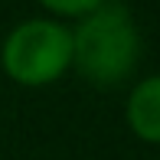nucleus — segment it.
I'll use <instances>...</instances> for the list:
<instances>
[{
	"instance_id": "3",
	"label": "nucleus",
	"mask_w": 160,
	"mask_h": 160,
	"mask_svg": "<svg viewBox=\"0 0 160 160\" xmlns=\"http://www.w3.org/2000/svg\"><path fill=\"white\" fill-rule=\"evenodd\" d=\"M124 121L144 144H160V75H147L131 88L124 101Z\"/></svg>"
},
{
	"instance_id": "2",
	"label": "nucleus",
	"mask_w": 160,
	"mask_h": 160,
	"mask_svg": "<svg viewBox=\"0 0 160 160\" xmlns=\"http://www.w3.org/2000/svg\"><path fill=\"white\" fill-rule=\"evenodd\" d=\"M0 69L23 88H46L72 69L69 26L52 17L20 20L0 46Z\"/></svg>"
},
{
	"instance_id": "4",
	"label": "nucleus",
	"mask_w": 160,
	"mask_h": 160,
	"mask_svg": "<svg viewBox=\"0 0 160 160\" xmlns=\"http://www.w3.org/2000/svg\"><path fill=\"white\" fill-rule=\"evenodd\" d=\"M39 7H46L49 13H56V20H82L88 17L92 10H98L101 3H108V0H36Z\"/></svg>"
},
{
	"instance_id": "1",
	"label": "nucleus",
	"mask_w": 160,
	"mask_h": 160,
	"mask_svg": "<svg viewBox=\"0 0 160 160\" xmlns=\"http://www.w3.org/2000/svg\"><path fill=\"white\" fill-rule=\"evenodd\" d=\"M72 36V69L98 88L121 85L141 59V33L134 13L118 0H108L88 17L69 26Z\"/></svg>"
}]
</instances>
